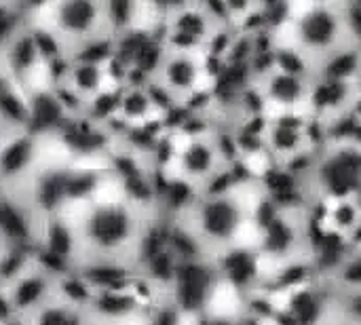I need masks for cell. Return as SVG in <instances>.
<instances>
[{
	"instance_id": "obj_1",
	"label": "cell",
	"mask_w": 361,
	"mask_h": 325,
	"mask_svg": "<svg viewBox=\"0 0 361 325\" xmlns=\"http://www.w3.org/2000/svg\"><path fill=\"white\" fill-rule=\"evenodd\" d=\"M159 211L127 201L114 186L78 207L74 216L78 264L80 262H127L135 266L137 252L148 226Z\"/></svg>"
},
{
	"instance_id": "obj_10",
	"label": "cell",
	"mask_w": 361,
	"mask_h": 325,
	"mask_svg": "<svg viewBox=\"0 0 361 325\" xmlns=\"http://www.w3.org/2000/svg\"><path fill=\"white\" fill-rule=\"evenodd\" d=\"M40 142L27 133H15L0 150V188H19L40 165Z\"/></svg>"
},
{
	"instance_id": "obj_8",
	"label": "cell",
	"mask_w": 361,
	"mask_h": 325,
	"mask_svg": "<svg viewBox=\"0 0 361 325\" xmlns=\"http://www.w3.org/2000/svg\"><path fill=\"white\" fill-rule=\"evenodd\" d=\"M42 218L21 188H0V241L6 250L34 252Z\"/></svg>"
},
{
	"instance_id": "obj_3",
	"label": "cell",
	"mask_w": 361,
	"mask_h": 325,
	"mask_svg": "<svg viewBox=\"0 0 361 325\" xmlns=\"http://www.w3.org/2000/svg\"><path fill=\"white\" fill-rule=\"evenodd\" d=\"M176 220H180L190 231L207 262L216 264L220 258L233 252L237 233L241 231L247 216L224 186L201 192L184 214L176 216Z\"/></svg>"
},
{
	"instance_id": "obj_6",
	"label": "cell",
	"mask_w": 361,
	"mask_h": 325,
	"mask_svg": "<svg viewBox=\"0 0 361 325\" xmlns=\"http://www.w3.org/2000/svg\"><path fill=\"white\" fill-rule=\"evenodd\" d=\"M313 78L315 76L290 72L273 63H269L264 70L254 74L250 89L254 91L260 104V116L275 114V112L307 110Z\"/></svg>"
},
{
	"instance_id": "obj_15",
	"label": "cell",
	"mask_w": 361,
	"mask_h": 325,
	"mask_svg": "<svg viewBox=\"0 0 361 325\" xmlns=\"http://www.w3.org/2000/svg\"><path fill=\"white\" fill-rule=\"evenodd\" d=\"M4 252H6V245H4V243H2V241H0V258H2V256H4Z\"/></svg>"
},
{
	"instance_id": "obj_14",
	"label": "cell",
	"mask_w": 361,
	"mask_h": 325,
	"mask_svg": "<svg viewBox=\"0 0 361 325\" xmlns=\"http://www.w3.org/2000/svg\"><path fill=\"white\" fill-rule=\"evenodd\" d=\"M11 135H13V133H11V131H8V129H6V127L0 123V150H2V146L6 144V140H8Z\"/></svg>"
},
{
	"instance_id": "obj_4",
	"label": "cell",
	"mask_w": 361,
	"mask_h": 325,
	"mask_svg": "<svg viewBox=\"0 0 361 325\" xmlns=\"http://www.w3.org/2000/svg\"><path fill=\"white\" fill-rule=\"evenodd\" d=\"M309 203L319 199H361V137L330 135L305 171Z\"/></svg>"
},
{
	"instance_id": "obj_11",
	"label": "cell",
	"mask_w": 361,
	"mask_h": 325,
	"mask_svg": "<svg viewBox=\"0 0 361 325\" xmlns=\"http://www.w3.org/2000/svg\"><path fill=\"white\" fill-rule=\"evenodd\" d=\"M332 294H361V243L349 247L341 260L324 275Z\"/></svg>"
},
{
	"instance_id": "obj_7",
	"label": "cell",
	"mask_w": 361,
	"mask_h": 325,
	"mask_svg": "<svg viewBox=\"0 0 361 325\" xmlns=\"http://www.w3.org/2000/svg\"><path fill=\"white\" fill-rule=\"evenodd\" d=\"M44 8H47V17L44 19L36 17V19L47 23L61 38V42L68 47V53L70 49H74L85 40L108 34L104 21V2L61 0V2H51Z\"/></svg>"
},
{
	"instance_id": "obj_2",
	"label": "cell",
	"mask_w": 361,
	"mask_h": 325,
	"mask_svg": "<svg viewBox=\"0 0 361 325\" xmlns=\"http://www.w3.org/2000/svg\"><path fill=\"white\" fill-rule=\"evenodd\" d=\"M283 17L294 25V51L305 55L315 70L334 55L360 44L347 13V4L290 2Z\"/></svg>"
},
{
	"instance_id": "obj_9",
	"label": "cell",
	"mask_w": 361,
	"mask_h": 325,
	"mask_svg": "<svg viewBox=\"0 0 361 325\" xmlns=\"http://www.w3.org/2000/svg\"><path fill=\"white\" fill-rule=\"evenodd\" d=\"M0 294L11 315L25 319L55 296V277L36 266L32 258V264L11 283L0 288Z\"/></svg>"
},
{
	"instance_id": "obj_13",
	"label": "cell",
	"mask_w": 361,
	"mask_h": 325,
	"mask_svg": "<svg viewBox=\"0 0 361 325\" xmlns=\"http://www.w3.org/2000/svg\"><path fill=\"white\" fill-rule=\"evenodd\" d=\"M146 317V315H144ZM144 317H140V319H135V321H125V324H121V321H102V319H89V325H144Z\"/></svg>"
},
{
	"instance_id": "obj_5",
	"label": "cell",
	"mask_w": 361,
	"mask_h": 325,
	"mask_svg": "<svg viewBox=\"0 0 361 325\" xmlns=\"http://www.w3.org/2000/svg\"><path fill=\"white\" fill-rule=\"evenodd\" d=\"M222 27L224 25L214 4H201V2L165 4V17L159 30V38L165 51L207 55Z\"/></svg>"
},
{
	"instance_id": "obj_12",
	"label": "cell",
	"mask_w": 361,
	"mask_h": 325,
	"mask_svg": "<svg viewBox=\"0 0 361 325\" xmlns=\"http://www.w3.org/2000/svg\"><path fill=\"white\" fill-rule=\"evenodd\" d=\"M315 325H357V324H353L349 317H345V315H343V311L336 307L334 298H330V305H328L326 313L322 315V319H319Z\"/></svg>"
}]
</instances>
